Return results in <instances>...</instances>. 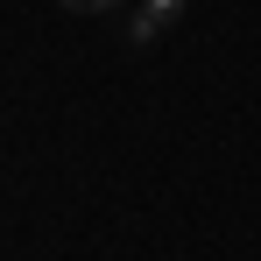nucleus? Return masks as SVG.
Segmentation results:
<instances>
[{
	"instance_id": "1",
	"label": "nucleus",
	"mask_w": 261,
	"mask_h": 261,
	"mask_svg": "<svg viewBox=\"0 0 261 261\" xmlns=\"http://www.w3.org/2000/svg\"><path fill=\"white\" fill-rule=\"evenodd\" d=\"M176 14H184V0H141V14L127 21V36H134L141 49H148V43H155V36H163V29L176 21Z\"/></svg>"
},
{
	"instance_id": "2",
	"label": "nucleus",
	"mask_w": 261,
	"mask_h": 261,
	"mask_svg": "<svg viewBox=\"0 0 261 261\" xmlns=\"http://www.w3.org/2000/svg\"><path fill=\"white\" fill-rule=\"evenodd\" d=\"M64 7H71V14H106L113 0H64Z\"/></svg>"
}]
</instances>
